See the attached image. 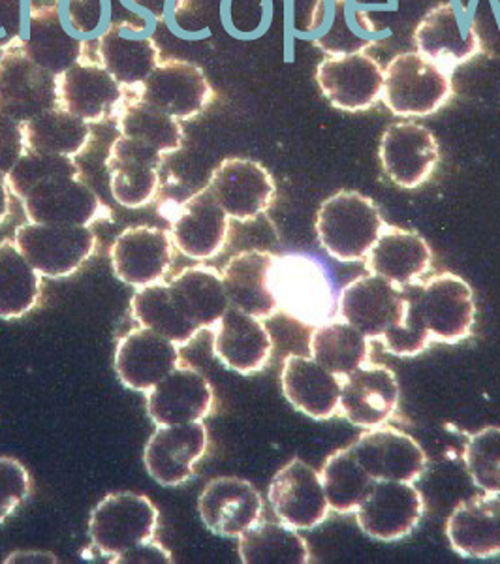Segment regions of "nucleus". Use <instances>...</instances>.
Here are the masks:
<instances>
[{
	"mask_svg": "<svg viewBox=\"0 0 500 564\" xmlns=\"http://www.w3.org/2000/svg\"><path fill=\"white\" fill-rule=\"evenodd\" d=\"M384 228L385 220L377 204L354 191L329 196L316 217L322 247L339 262L366 260Z\"/></svg>",
	"mask_w": 500,
	"mask_h": 564,
	"instance_id": "nucleus-2",
	"label": "nucleus"
},
{
	"mask_svg": "<svg viewBox=\"0 0 500 564\" xmlns=\"http://www.w3.org/2000/svg\"><path fill=\"white\" fill-rule=\"evenodd\" d=\"M26 151L57 154L76 159L89 148L93 130L89 122L74 116L66 109H47L44 113L21 122Z\"/></svg>",
	"mask_w": 500,
	"mask_h": 564,
	"instance_id": "nucleus-35",
	"label": "nucleus"
},
{
	"mask_svg": "<svg viewBox=\"0 0 500 564\" xmlns=\"http://www.w3.org/2000/svg\"><path fill=\"white\" fill-rule=\"evenodd\" d=\"M414 42L417 52L452 72L480 53L475 20L452 2L438 4L420 21Z\"/></svg>",
	"mask_w": 500,
	"mask_h": 564,
	"instance_id": "nucleus-21",
	"label": "nucleus"
},
{
	"mask_svg": "<svg viewBox=\"0 0 500 564\" xmlns=\"http://www.w3.org/2000/svg\"><path fill=\"white\" fill-rule=\"evenodd\" d=\"M359 465L366 468L372 480L414 481L420 480L427 467L424 448L395 427H372L359 435L350 446Z\"/></svg>",
	"mask_w": 500,
	"mask_h": 564,
	"instance_id": "nucleus-17",
	"label": "nucleus"
},
{
	"mask_svg": "<svg viewBox=\"0 0 500 564\" xmlns=\"http://www.w3.org/2000/svg\"><path fill=\"white\" fill-rule=\"evenodd\" d=\"M111 563L170 564L174 563V557H172V553L167 552L164 545L159 544V542H154V540L151 539L148 540V542H142V544L135 545V547H132V550H129V552L121 553V555H119V557L113 558Z\"/></svg>",
	"mask_w": 500,
	"mask_h": 564,
	"instance_id": "nucleus-49",
	"label": "nucleus"
},
{
	"mask_svg": "<svg viewBox=\"0 0 500 564\" xmlns=\"http://www.w3.org/2000/svg\"><path fill=\"white\" fill-rule=\"evenodd\" d=\"M21 204L29 223L36 225L90 226L108 213L81 177L44 181Z\"/></svg>",
	"mask_w": 500,
	"mask_h": 564,
	"instance_id": "nucleus-15",
	"label": "nucleus"
},
{
	"mask_svg": "<svg viewBox=\"0 0 500 564\" xmlns=\"http://www.w3.org/2000/svg\"><path fill=\"white\" fill-rule=\"evenodd\" d=\"M371 343L350 322L334 318L315 327L308 339V350L311 358L340 379L371 361Z\"/></svg>",
	"mask_w": 500,
	"mask_h": 564,
	"instance_id": "nucleus-36",
	"label": "nucleus"
},
{
	"mask_svg": "<svg viewBox=\"0 0 500 564\" xmlns=\"http://www.w3.org/2000/svg\"><path fill=\"white\" fill-rule=\"evenodd\" d=\"M452 95V70L420 52L401 53L385 66L382 100L395 116H433Z\"/></svg>",
	"mask_w": 500,
	"mask_h": 564,
	"instance_id": "nucleus-4",
	"label": "nucleus"
},
{
	"mask_svg": "<svg viewBox=\"0 0 500 564\" xmlns=\"http://www.w3.org/2000/svg\"><path fill=\"white\" fill-rule=\"evenodd\" d=\"M422 494L411 481L379 480L356 510V521L367 536L398 542L411 534L424 518Z\"/></svg>",
	"mask_w": 500,
	"mask_h": 564,
	"instance_id": "nucleus-10",
	"label": "nucleus"
},
{
	"mask_svg": "<svg viewBox=\"0 0 500 564\" xmlns=\"http://www.w3.org/2000/svg\"><path fill=\"white\" fill-rule=\"evenodd\" d=\"M127 2L142 8L149 15H153L156 21H161L166 15L167 0H127Z\"/></svg>",
	"mask_w": 500,
	"mask_h": 564,
	"instance_id": "nucleus-50",
	"label": "nucleus"
},
{
	"mask_svg": "<svg viewBox=\"0 0 500 564\" xmlns=\"http://www.w3.org/2000/svg\"><path fill=\"white\" fill-rule=\"evenodd\" d=\"M23 0H0V52L21 36Z\"/></svg>",
	"mask_w": 500,
	"mask_h": 564,
	"instance_id": "nucleus-48",
	"label": "nucleus"
},
{
	"mask_svg": "<svg viewBox=\"0 0 500 564\" xmlns=\"http://www.w3.org/2000/svg\"><path fill=\"white\" fill-rule=\"evenodd\" d=\"M170 289L186 318L199 329H213L230 307L222 273L209 265L185 268L170 281Z\"/></svg>",
	"mask_w": 500,
	"mask_h": 564,
	"instance_id": "nucleus-34",
	"label": "nucleus"
},
{
	"mask_svg": "<svg viewBox=\"0 0 500 564\" xmlns=\"http://www.w3.org/2000/svg\"><path fill=\"white\" fill-rule=\"evenodd\" d=\"M31 491V478L23 463L13 457H0V523L25 502Z\"/></svg>",
	"mask_w": 500,
	"mask_h": 564,
	"instance_id": "nucleus-45",
	"label": "nucleus"
},
{
	"mask_svg": "<svg viewBox=\"0 0 500 564\" xmlns=\"http://www.w3.org/2000/svg\"><path fill=\"white\" fill-rule=\"evenodd\" d=\"M399 406L395 372L384 366L366 364L340 377L339 416L363 430L390 422Z\"/></svg>",
	"mask_w": 500,
	"mask_h": 564,
	"instance_id": "nucleus-14",
	"label": "nucleus"
},
{
	"mask_svg": "<svg viewBox=\"0 0 500 564\" xmlns=\"http://www.w3.org/2000/svg\"><path fill=\"white\" fill-rule=\"evenodd\" d=\"M87 45L66 23L61 0H29V23L26 36L21 34V47L36 65L58 76L87 55Z\"/></svg>",
	"mask_w": 500,
	"mask_h": 564,
	"instance_id": "nucleus-11",
	"label": "nucleus"
},
{
	"mask_svg": "<svg viewBox=\"0 0 500 564\" xmlns=\"http://www.w3.org/2000/svg\"><path fill=\"white\" fill-rule=\"evenodd\" d=\"M130 307L132 318L140 326L166 337L180 348L186 347L202 332L194 322L186 318L170 289V282H154L135 290Z\"/></svg>",
	"mask_w": 500,
	"mask_h": 564,
	"instance_id": "nucleus-37",
	"label": "nucleus"
},
{
	"mask_svg": "<svg viewBox=\"0 0 500 564\" xmlns=\"http://www.w3.org/2000/svg\"><path fill=\"white\" fill-rule=\"evenodd\" d=\"M271 290L279 311L303 326L318 327L339 313L331 281L318 260L303 254L275 257L271 268Z\"/></svg>",
	"mask_w": 500,
	"mask_h": 564,
	"instance_id": "nucleus-3",
	"label": "nucleus"
},
{
	"mask_svg": "<svg viewBox=\"0 0 500 564\" xmlns=\"http://www.w3.org/2000/svg\"><path fill=\"white\" fill-rule=\"evenodd\" d=\"M12 239L0 243V318L29 315L40 300L42 279Z\"/></svg>",
	"mask_w": 500,
	"mask_h": 564,
	"instance_id": "nucleus-38",
	"label": "nucleus"
},
{
	"mask_svg": "<svg viewBox=\"0 0 500 564\" xmlns=\"http://www.w3.org/2000/svg\"><path fill=\"white\" fill-rule=\"evenodd\" d=\"M57 106V76L23 52L20 36L0 52V111L25 122Z\"/></svg>",
	"mask_w": 500,
	"mask_h": 564,
	"instance_id": "nucleus-7",
	"label": "nucleus"
},
{
	"mask_svg": "<svg viewBox=\"0 0 500 564\" xmlns=\"http://www.w3.org/2000/svg\"><path fill=\"white\" fill-rule=\"evenodd\" d=\"M108 0H66V23L76 34H95L102 31Z\"/></svg>",
	"mask_w": 500,
	"mask_h": 564,
	"instance_id": "nucleus-46",
	"label": "nucleus"
},
{
	"mask_svg": "<svg viewBox=\"0 0 500 564\" xmlns=\"http://www.w3.org/2000/svg\"><path fill=\"white\" fill-rule=\"evenodd\" d=\"M213 354L230 371L249 377L270 364L273 339L260 318L230 305L213 327Z\"/></svg>",
	"mask_w": 500,
	"mask_h": 564,
	"instance_id": "nucleus-26",
	"label": "nucleus"
},
{
	"mask_svg": "<svg viewBox=\"0 0 500 564\" xmlns=\"http://www.w3.org/2000/svg\"><path fill=\"white\" fill-rule=\"evenodd\" d=\"M230 234V217L206 186L180 207L172 220L174 245L185 257L209 260L225 249Z\"/></svg>",
	"mask_w": 500,
	"mask_h": 564,
	"instance_id": "nucleus-27",
	"label": "nucleus"
},
{
	"mask_svg": "<svg viewBox=\"0 0 500 564\" xmlns=\"http://www.w3.org/2000/svg\"><path fill=\"white\" fill-rule=\"evenodd\" d=\"M468 475L483 494L500 495V427H483L465 446Z\"/></svg>",
	"mask_w": 500,
	"mask_h": 564,
	"instance_id": "nucleus-43",
	"label": "nucleus"
},
{
	"mask_svg": "<svg viewBox=\"0 0 500 564\" xmlns=\"http://www.w3.org/2000/svg\"><path fill=\"white\" fill-rule=\"evenodd\" d=\"M138 98L177 121H188L211 106L215 90L199 66L181 58H164L140 85Z\"/></svg>",
	"mask_w": 500,
	"mask_h": 564,
	"instance_id": "nucleus-8",
	"label": "nucleus"
},
{
	"mask_svg": "<svg viewBox=\"0 0 500 564\" xmlns=\"http://www.w3.org/2000/svg\"><path fill=\"white\" fill-rule=\"evenodd\" d=\"M422 284L398 286L374 273L358 276L340 290V318L358 327L367 339L380 340L392 356H420L433 343L420 311Z\"/></svg>",
	"mask_w": 500,
	"mask_h": 564,
	"instance_id": "nucleus-1",
	"label": "nucleus"
},
{
	"mask_svg": "<svg viewBox=\"0 0 500 564\" xmlns=\"http://www.w3.org/2000/svg\"><path fill=\"white\" fill-rule=\"evenodd\" d=\"M117 124L124 138L142 141L162 154L180 151L185 138L177 119L138 97L122 106Z\"/></svg>",
	"mask_w": 500,
	"mask_h": 564,
	"instance_id": "nucleus-40",
	"label": "nucleus"
},
{
	"mask_svg": "<svg viewBox=\"0 0 500 564\" xmlns=\"http://www.w3.org/2000/svg\"><path fill=\"white\" fill-rule=\"evenodd\" d=\"M369 44H371L369 40L359 36L356 31L350 29L347 0H335L331 26H329V31L322 34L320 39L316 40V45L320 47L322 52L329 53L331 57H339V55L366 52Z\"/></svg>",
	"mask_w": 500,
	"mask_h": 564,
	"instance_id": "nucleus-44",
	"label": "nucleus"
},
{
	"mask_svg": "<svg viewBox=\"0 0 500 564\" xmlns=\"http://www.w3.org/2000/svg\"><path fill=\"white\" fill-rule=\"evenodd\" d=\"M420 311L433 343L457 345L475 329V292L465 279L448 271L424 281Z\"/></svg>",
	"mask_w": 500,
	"mask_h": 564,
	"instance_id": "nucleus-9",
	"label": "nucleus"
},
{
	"mask_svg": "<svg viewBox=\"0 0 500 564\" xmlns=\"http://www.w3.org/2000/svg\"><path fill=\"white\" fill-rule=\"evenodd\" d=\"M164 154L149 148L142 141L119 135L106 159L109 174V191L119 206L140 209L153 202L159 193L161 167Z\"/></svg>",
	"mask_w": 500,
	"mask_h": 564,
	"instance_id": "nucleus-20",
	"label": "nucleus"
},
{
	"mask_svg": "<svg viewBox=\"0 0 500 564\" xmlns=\"http://www.w3.org/2000/svg\"><path fill=\"white\" fill-rule=\"evenodd\" d=\"M316 82L324 97L343 111H366L382 98L384 70L366 52L322 61Z\"/></svg>",
	"mask_w": 500,
	"mask_h": 564,
	"instance_id": "nucleus-18",
	"label": "nucleus"
},
{
	"mask_svg": "<svg viewBox=\"0 0 500 564\" xmlns=\"http://www.w3.org/2000/svg\"><path fill=\"white\" fill-rule=\"evenodd\" d=\"M379 154L385 177L401 188L424 185L441 161L435 134L412 121L390 124L382 134Z\"/></svg>",
	"mask_w": 500,
	"mask_h": 564,
	"instance_id": "nucleus-13",
	"label": "nucleus"
},
{
	"mask_svg": "<svg viewBox=\"0 0 500 564\" xmlns=\"http://www.w3.org/2000/svg\"><path fill=\"white\" fill-rule=\"evenodd\" d=\"M55 177H81V172H79L76 161L68 156L25 151L4 180H7L10 193L23 202L34 186H39L44 181L55 180Z\"/></svg>",
	"mask_w": 500,
	"mask_h": 564,
	"instance_id": "nucleus-42",
	"label": "nucleus"
},
{
	"mask_svg": "<svg viewBox=\"0 0 500 564\" xmlns=\"http://www.w3.org/2000/svg\"><path fill=\"white\" fill-rule=\"evenodd\" d=\"M320 478L329 508L337 513L356 512L374 484L350 448L337 449L327 457Z\"/></svg>",
	"mask_w": 500,
	"mask_h": 564,
	"instance_id": "nucleus-41",
	"label": "nucleus"
},
{
	"mask_svg": "<svg viewBox=\"0 0 500 564\" xmlns=\"http://www.w3.org/2000/svg\"><path fill=\"white\" fill-rule=\"evenodd\" d=\"M207 441L202 422L156 425L143 454L149 476L166 488L191 480L196 463L206 456Z\"/></svg>",
	"mask_w": 500,
	"mask_h": 564,
	"instance_id": "nucleus-19",
	"label": "nucleus"
},
{
	"mask_svg": "<svg viewBox=\"0 0 500 564\" xmlns=\"http://www.w3.org/2000/svg\"><path fill=\"white\" fill-rule=\"evenodd\" d=\"M13 241L34 270L50 279L74 275L97 249L89 226L26 223L15 230Z\"/></svg>",
	"mask_w": 500,
	"mask_h": 564,
	"instance_id": "nucleus-5",
	"label": "nucleus"
},
{
	"mask_svg": "<svg viewBox=\"0 0 500 564\" xmlns=\"http://www.w3.org/2000/svg\"><path fill=\"white\" fill-rule=\"evenodd\" d=\"M273 262L275 254L268 250H243L230 258L220 273L231 307L241 308L260 321H268L279 313L275 294L271 290Z\"/></svg>",
	"mask_w": 500,
	"mask_h": 564,
	"instance_id": "nucleus-33",
	"label": "nucleus"
},
{
	"mask_svg": "<svg viewBox=\"0 0 500 564\" xmlns=\"http://www.w3.org/2000/svg\"><path fill=\"white\" fill-rule=\"evenodd\" d=\"M159 527V508L145 495L111 494L90 513V542L108 557H119L153 539Z\"/></svg>",
	"mask_w": 500,
	"mask_h": 564,
	"instance_id": "nucleus-6",
	"label": "nucleus"
},
{
	"mask_svg": "<svg viewBox=\"0 0 500 564\" xmlns=\"http://www.w3.org/2000/svg\"><path fill=\"white\" fill-rule=\"evenodd\" d=\"M25 151L21 122L0 111V177H7Z\"/></svg>",
	"mask_w": 500,
	"mask_h": 564,
	"instance_id": "nucleus-47",
	"label": "nucleus"
},
{
	"mask_svg": "<svg viewBox=\"0 0 500 564\" xmlns=\"http://www.w3.org/2000/svg\"><path fill=\"white\" fill-rule=\"evenodd\" d=\"M446 536L461 557H499L500 495L486 494L459 502L446 521Z\"/></svg>",
	"mask_w": 500,
	"mask_h": 564,
	"instance_id": "nucleus-31",
	"label": "nucleus"
},
{
	"mask_svg": "<svg viewBox=\"0 0 500 564\" xmlns=\"http://www.w3.org/2000/svg\"><path fill=\"white\" fill-rule=\"evenodd\" d=\"M215 391L209 380L193 367H175L149 391L148 412L156 425L202 422L209 416Z\"/></svg>",
	"mask_w": 500,
	"mask_h": 564,
	"instance_id": "nucleus-29",
	"label": "nucleus"
},
{
	"mask_svg": "<svg viewBox=\"0 0 500 564\" xmlns=\"http://www.w3.org/2000/svg\"><path fill=\"white\" fill-rule=\"evenodd\" d=\"M209 188L230 220L252 223L270 209L275 199V181L260 162L249 159H226L220 162Z\"/></svg>",
	"mask_w": 500,
	"mask_h": 564,
	"instance_id": "nucleus-12",
	"label": "nucleus"
},
{
	"mask_svg": "<svg viewBox=\"0 0 500 564\" xmlns=\"http://www.w3.org/2000/svg\"><path fill=\"white\" fill-rule=\"evenodd\" d=\"M270 502L276 518L294 529H315L329 513L320 473L295 457L271 480Z\"/></svg>",
	"mask_w": 500,
	"mask_h": 564,
	"instance_id": "nucleus-23",
	"label": "nucleus"
},
{
	"mask_svg": "<svg viewBox=\"0 0 500 564\" xmlns=\"http://www.w3.org/2000/svg\"><path fill=\"white\" fill-rule=\"evenodd\" d=\"M281 386L284 398L305 416L318 422L339 416L340 379L315 359L300 354L286 356Z\"/></svg>",
	"mask_w": 500,
	"mask_h": 564,
	"instance_id": "nucleus-30",
	"label": "nucleus"
},
{
	"mask_svg": "<svg viewBox=\"0 0 500 564\" xmlns=\"http://www.w3.org/2000/svg\"><path fill=\"white\" fill-rule=\"evenodd\" d=\"M433 263V250L417 231L385 225L366 257L369 273L398 286L422 281Z\"/></svg>",
	"mask_w": 500,
	"mask_h": 564,
	"instance_id": "nucleus-32",
	"label": "nucleus"
},
{
	"mask_svg": "<svg viewBox=\"0 0 500 564\" xmlns=\"http://www.w3.org/2000/svg\"><path fill=\"white\" fill-rule=\"evenodd\" d=\"M199 518L209 531L225 539H239L262 520L263 500L250 481L220 476L199 495Z\"/></svg>",
	"mask_w": 500,
	"mask_h": 564,
	"instance_id": "nucleus-25",
	"label": "nucleus"
},
{
	"mask_svg": "<svg viewBox=\"0 0 500 564\" xmlns=\"http://www.w3.org/2000/svg\"><path fill=\"white\" fill-rule=\"evenodd\" d=\"M58 106L89 124L117 113L122 104V87L98 61L87 55L57 76Z\"/></svg>",
	"mask_w": 500,
	"mask_h": 564,
	"instance_id": "nucleus-24",
	"label": "nucleus"
},
{
	"mask_svg": "<svg viewBox=\"0 0 500 564\" xmlns=\"http://www.w3.org/2000/svg\"><path fill=\"white\" fill-rule=\"evenodd\" d=\"M95 55L124 89L140 87L162 61L148 29L130 21L109 23L98 36Z\"/></svg>",
	"mask_w": 500,
	"mask_h": 564,
	"instance_id": "nucleus-22",
	"label": "nucleus"
},
{
	"mask_svg": "<svg viewBox=\"0 0 500 564\" xmlns=\"http://www.w3.org/2000/svg\"><path fill=\"white\" fill-rule=\"evenodd\" d=\"M10 188H8L7 180L0 177V225L7 220L10 215Z\"/></svg>",
	"mask_w": 500,
	"mask_h": 564,
	"instance_id": "nucleus-51",
	"label": "nucleus"
},
{
	"mask_svg": "<svg viewBox=\"0 0 500 564\" xmlns=\"http://www.w3.org/2000/svg\"><path fill=\"white\" fill-rule=\"evenodd\" d=\"M119 281L134 289L161 282L174 262L172 231L154 226L127 228L109 250Z\"/></svg>",
	"mask_w": 500,
	"mask_h": 564,
	"instance_id": "nucleus-16",
	"label": "nucleus"
},
{
	"mask_svg": "<svg viewBox=\"0 0 500 564\" xmlns=\"http://www.w3.org/2000/svg\"><path fill=\"white\" fill-rule=\"evenodd\" d=\"M239 557L244 564H307V542L286 523L258 521L239 536Z\"/></svg>",
	"mask_w": 500,
	"mask_h": 564,
	"instance_id": "nucleus-39",
	"label": "nucleus"
},
{
	"mask_svg": "<svg viewBox=\"0 0 500 564\" xmlns=\"http://www.w3.org/2000/svg\"><path fill=\"white\" fill-rule=\"evenodd\" d=\"M180 361V347L145 327L132 329L117 343V377L129 390H153Z\"/></svg>",
	"mask_w": 500,
	"mask_h": 564,
	"instance_id": "nucleus-28",
	"label": "nucleus"
}]
</instances>
